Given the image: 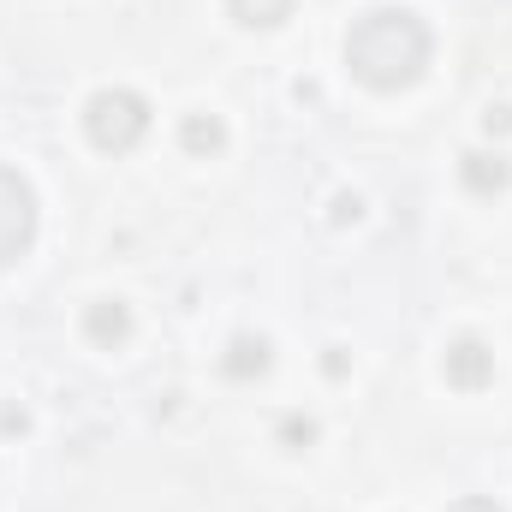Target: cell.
Here are the masks:
<instances>
[{
  "label": "cell",
  "instance_id": "cell-1",
  "mask_svg": "<svg viewBox=\"0 0 512 512\" xmlns=\"http://www.w3.org/2000/svg\"><path fill=\"white\" fill-rule=\"evenodd\" d=\"M346 60L364 84L393 90V84H411L429 60V30L411 18V12H370L352 36H346Z\"/></svg>",
  "mask_w": 512,
  "mask_h": 512
},
{
  "label": "cell",
  "instance_id": "cell-2",
  "mask_svg": "<svg viewBox=\"0 0 512 512\" xmlns=\"http://www.w3.org/2000/svg\"><path fill=\"white\" fill-rule=\"evenodd\" d=\"M143 126H149V114H143V102L126 96V90H108V96L90 102V137L102 149H131L143 137Z\"/></svg>",
  "mask_w": 512,
  "mask_h": 512
},
{
  "label": "cell",
  "instance_id": "cell-3",
  "mask_svg": "<svg viewBox=\"0 0 512 512\" xmlns=\"http://www.w3.org/2000/svg\"><path fill=\"white\" fill-rule=\"evenodd\" d=\"M30 227H36V209H30V185L18 173L0 167V262L18 256L30 245Z\"/></svg>",
  "mask_w": 512,
  "mask_h": 512
},
{
  "label": "cell",
  "instance_id": "cell-4",
  "mask_svg": "<svg viewBox=\"0 0 512 512\" xmlns=\"http://www.w3.org/2000/svg\"><path fill=\"white\" fill-rule=\"evenodd\" d=\"M286 6H292V0H233L239 24H280V18H286Z\"/></svg>",
  "mask_w": 512,
  "mask_h": 512
},
{
  "label": "cell",
  "instance_id": "cell-5",
  "mask_svg": "<svg viewBox=\"0 0 512 512\" xmlns=\"http://www.w3.org/2000/svg\"><path fill=\"white\" fill-rule=\"evenodd\" d=\"M447 364H453V382H477V376H483V346H459V352H453V358H447Z\"/></svg>",
  "mask_w": 512,
  "mask_h": 512
},
{
  "label": "cell",
  "instance_id": "cell-6",
  "mask_svg": "<svg viewBox=\"0 0 512 512\" xmlns=\"http://www.w3.org/2000/svg\"><path fill=\"white\" fill-rule=\"evenodd\" d=\"M90 328H96V334H114V340H120V334H126V310H114V316H108V310H96V316H90Z\"/></svg>",
  "mask_w": 512,
  "mask_h": 512
},
{
  "label": "cell",
  "instance_id": "cell-7",
  "mask_svg": "<svg viewBox=\"0 0 512 512\" xmlns=\"http://www.w3.org/2000/svg\"><path fill=\"white\" fill-rule=\"evenodd\" d=\"M185 137H191V149H203V143L215 149V143H221V126H215V120H209V126H203V120H191V126H185Z\"/></svg>",
  "mask_w": 512,
  "mask_h": 512
},
{
  "label": "cell",
  "instance_id": "cell-8",
  "mask_svg": "<svg viewBox=\"0 0 512 512\" xmlns=\"http://www.w3.org/2000/svg\"><path fill=\"white\" fill-rule=\"evenodd\" d=\"M459 512H495V507H489V501H465Z\"/></svg>",
  "mask_w": 512,
  "mask_h": 512
}]
</instances>
